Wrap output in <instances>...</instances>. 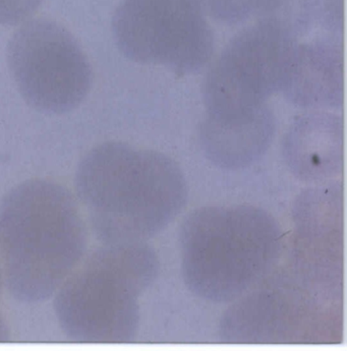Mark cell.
<instances>
[{
  "label": "cell",
  "mask_w": 347,
  "mask_h": 351,
  "mask_svg": "<svg viewBox=\"0 0 347 351\" xmlns=\"http://www.w3.org/2000/svg\"><path fill=\"white\" fill-rule=\"evenodd\" d=\"M112 30L132 62L163 65L182 75L199 71L214 52L204 0H123Z\"/></svg>",
  "instance_id": "cell-6"
},
{
  "label": "cell",
  "mask_w": 347,
  "mask_h": 351,
  "mask_svg": "<svg viewBox=\"0 0 347 351\" xmlns=\"http://www.w3.org/2000/svg\"><path fill=\"white\" fill-rule=\"evenodd\" d=\"M237 302L224 315L220 336L229 343L332 341L342 317L336 292L296 277H277Z\"/></svg>",
  "instance_id": "cell-5"
},
{
  "label": "cell",
  "mask_w": 347,
  "mask_h": 351,
  "mask_svg": "<svg viewBox=\"0 0 347 351\" xmlns=\"http://www.w3.org/2000/svg\"><path fill=\"white\" fill-rule=\"evenodd\" d=\"M342 0H320L319 20L332 32L339 33L344 23Z\"/></svg>",
  "instance_id": "cell-16"
},
{
  "label": "cell",
  "mask_w": 347,
  "mask_h": 351,
  "mask_svg": "<svg viewBox=\"0 0 347 351\" xmlns=\"http://www.w3.org/2000/svg\"><path fill=\"white\" fill-rule=\"evenodd\" d=\"M292 104L309 110L338 108L344 103V51L337 41L296 45L283 90Z\"/></svg>",
  "instance_id": "cell-12"
},
{
  "label": "cell",
  "mask_w": 347,
  "mask_h": 351,
  "mask_svg": "<svg viewBox=\"0 0 347 351\" xmlns=\"http://www.w3.org/2000/svg\"><path fill=\"white\" fill-rule=\"evenodd\" d=\"M43 0H0V24L14 26L24 22Z\"/></svg>",
  "instance_id": "cell-15"
},
{
  "label": "cell",
  "mask_w": 347,
  "mask_h": 351,
  "mask_svg": "<svg viewBox=\"0 0 347 351\" xmlns=\"http://www.w3.org/2000/svg\"><path fill=\"white\" fill-rule=\"evenodd\" d=\"M77 191L105 245L146 243L186 205V178L162 153L108 142L92 149L75 174Z\"/></svg>",
  "instance_id": "cell-1"
},
{
  "label": "cell",
  "mask_w": 347,
  "mask_h": 351,
  "mask_svg": "<svg viewBox=\"0 0 347 351\" xmlns=\"http://www.w3.org/2000/svg\"><path fill=\"white\" fill-rule=\"evenodd\" d=\"M86 243L77 203L56 182H23L0 204L2 275L21 302H41L58 291L81 262Z\"/></svg>",
  "instance_id": "cell-2"
},
{
  "label": "cell",
  "mask_w": 347,
  "mask_h": 351,
  "mask_svg": "<svg viewBox=\"0 0 347 351\" xmlns=\"http://www.w3.org/2000/svg\"><path fill=\"white\" fill-rule=\"evenodd\" d=\"M261 0H208L210 12L223 24L237 25L256 16Z\"/></svg>",
  "instance_id": "cell-14"
},
{
  "label": "cell",
  "mask_w": 347,
  "mask_h": 351,
  "mask_svg": "<svg viewBox=\"0 0 347 351\" xmlns=\"http://www.w3.org/2000/svg\"><path fill=\"white\" fill-rule=\"evenodd\" d=\"M296 45V38L262 21L235 35L206 77L207 113L230 114L266 105L283 90Z\"/></svg>",
  "instance_id": "cell-8"
},
{
  "label": "cell",
  "mask_w": 347,
  "mask_h": 351,
  "mask_svg": "<svg viewBox=\"0 0 347 351\" xmlns=\"http://www.w3.org/2000/svg\"><path fill=\"white\" fill-rule=\"evenodd\" d=\"M283 158L291 173L307 182L339 176L344 167V121L339 115L311 110L296 117L284 136Z\"/></svg>",
  "instance_id": "cell-11"
},
{
  "label": "cell",
  "mask_w": 347,
  "mask_h": 351,
  "mask_svg": "<svg viewBox=\"0 0 347 351\" xmlns=\"http://www.w3.org/2000/svg\"><path fill=\"white\" fill-rule=\"evenodd\" d=\"M320 0H261L256 16L298 39L319 20Z\"/></svg>",
  "instance_id": "cell-13"
},
{
  "label": "cell",
  "mask_w": 347,
  "mask_h": 351,
  "mask_svg": "<svg viewBox=\"0 0 347 351\" xmlns=\"http://www.w3.org/2000/svg\"><path fill=\"white\" fill-rule=\"evenodd\" d=\"M184 282L212 302H230L254 289L280 258L283 232L271 214L251 205L208 206L180 230Z\"/></svg>",
  "instance_id": "cell-3"
},
{
  "label": "cell",
  "mask_w": 347,
  "mask_h": 351,
  "mask_svg": "<svg viewBox=\"0 0 347 351\" xmlns=\"http://www.w3.org/2000/svg\"><path fill=\"white\" fill-rule=\"evenodd\" d=\"M2 276L3 275H2L1 256H0V289H1ZM8 334L10 333H8V328H6L3 319L0 316V342L8 340Z\"/></svg>",
  "instance_id": "cell-17"
},
{
  "label": "cell",
  "mask_w": 347,
  "mask_h": 351,
  "mask_svg": "<svg viewBox=\"0 0 347 351\" xmlns=\"http://www.w3.org/2000/svg\"><path fill=\"white\" fill-rule=\"evenodd\" d=\"M275 117L264 105L230 114L207 113L199 128L202 150L222 169L239 170L256 163L274 138Z\"/></svg>",
  "instance_id": "cell-10"
},
{
  "label": "cell",
  "mask_w": 347,
  "mask_h": 351,
  "mask_svg": "<svg viewBox=\"0 0 347 351\" xmlns=\"http://www.w3.org/2000/svg\"><path fill=\"white\" fill-rule=\"evenodd\" d=\"M159 263L146 243L105 245L58 288L56 316L80 342L125 343L139 327V298L156 279Z\"/></svg>",
  "instance_id": "cell-4"
},
{
  "label": "cell",
  "mask_w": 347,
  "mask_h": 351,
  "mask_svg": "<svg viewBox=\"0 0 347 351\" xmlns=\"http://www.w3.org/2000/svg\"><path fill=\"white\" fill-rule=\"evenodd\" d=\"M298 272L339 291L344 270V188L339 182L306 191L294 205Z\"/></svg>",
  "instance_id": "cell-9"
},
{
  "label": "cell",
  "mask_w": 347,
  "mask_h": 351,
  "mask_svg": "<svg viewBox=\"0 0 347 351\" xmlns=\"http://www.w3.org/2000/svg\"><path fill=\"white\" fill-rule=\"evenodd\" d=\"M8 58L21 95L42 112L73 110L91 89L87 56L73 35L53 21L23 25L10 39Z\"/></svg>",
  "instance_id": "cell-7"
}]
</instances>
